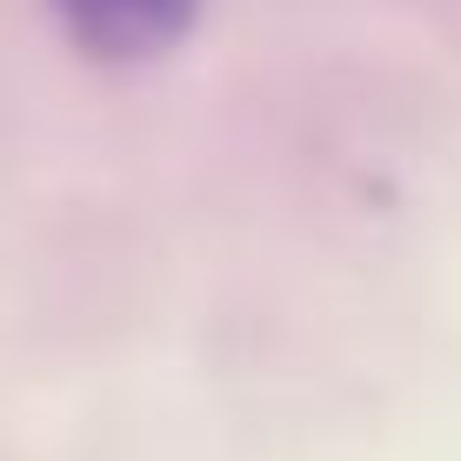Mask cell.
<instances>
[{
	"instance_id": "1",
	"label": "cell",
	"mask_w": 461,
	"mask_h": 461,
	"mask_svg": "<svg viewBox=\"0 0 461 461\" xmlns=\"http://www.w3.org/2000/svg\"><path fill=\"white\" fill-rule=\"evenodd\" d=\"M47 7L87 60H114V68L161 60L201 21V0H47Z\"/></svg>"
}]
</instances>
